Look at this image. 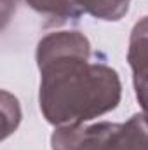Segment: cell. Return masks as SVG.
<instances>
[{"label": "cell", "mask_w": 148, "mask_h": 150, "mask_svg": "<svg viewBox=\"0 0 148 150\" xmlns=\"http://www.w3.org/2000/svg\"><path fill=\"white\" fill-rule=\"evenodd\" d=\"M89 56V40L80 32H58L38 42V103L49 124H85L118 105L122 86L117 72L91 63Z\"/></svg>", "instance_id": "1"}, {"label": "cell", "mask_w": 148, "mask_h": 150, "mask_svg": "<svg viewBox=\"0 0 148 150\" xmlns=\"http://www.w3.org/2000/svg\"><path fill=\"white\" fill-rule=\"evenodd\" d=\"M117 126L115 122L61 126L54 131L51 145L52 150H103Z\"/></svg>", "instance_id": "2"}, {"label": "cell", "mask_w": 148, "mask_h": 150, "mask_svg": "<svg viewBox=\"0 0 148 150\" xmlns=\"http://www.w3.org/2000/svg\"><path fill=\"white\" fill-rule=\"evenodd\" d=\"M127 59L132 70L136 98L148 120V16L141 18L131 32Z\"/></svg>", "instance_id": "3"}, {"label": "cell", "mask_w": 148, "mask_h": 150, "mask_svg": "<svg viewBox=\"0 0 148 150\" xmlns=\"http://www.w3.org/2000/svg\"><path fill=\"white\" fill-rule=\"evenodd\" d=\"M103 150H148V120L143 113L118 124Z\"/></svg>", "instance_id": "4"}, {"label": "cell", "mask_w": 148, "mask_h": 150, "mask_svg": "<svg viewBox=\"0 0 148 150\" xmlns=\"http://www.w3.org/2000/svg\"><path fill=\"white\" fill-rule=\"evenodd\" d=\"M26 4L45 19V25H63L84 14L82 0H26Z\"/></svg>", "instance_id": "5"}]
</instances>
